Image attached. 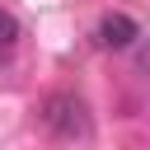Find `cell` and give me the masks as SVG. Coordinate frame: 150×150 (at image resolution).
Segmentation results:
<instances>
[{"label": "cell", "mask_w": 150, "mask_h": 150, "mask_svg": "<svg viewBox=\"0 0 150 150\" xmlns=\"http://www.w3.org/2000/svg\"><path fill=\"white\" fill-rule=\"evenodd\" d=\"M136 38H141V23H136L131 14H103V19H98V47L122 52V47H131Z\"/></svg>", "instance_id": "2"}, {"label": "cell", "mask_w": 150, "mask_h": 150, "mask_svg": "<svg viewBox=\"0 0 150 150\" xmlns=\"http://www.w3.org/2000/svg\"><path fill=\"white\" fill-rule=\"evenodd\" d=\"M42 122H47V131H52V136L75 141V136H84V131H89V108H84V98H80V94H52V98L42 103Z\"/></svg>", "instance_id": "1"}, {"label": "cell", "mask_w": 150, "mask_h": 150, "mask_svg": "<svg viewBox=\"0 0 150 150\" xmlns=\"http://www.w3.org/2000/svg\"><path fill=\"white\" fill-rule=\"evenodd\" d=\"M19 42V19L9 9H0V47H14Z\"/></svg>", "instance_id": "3"}]
</instances>
